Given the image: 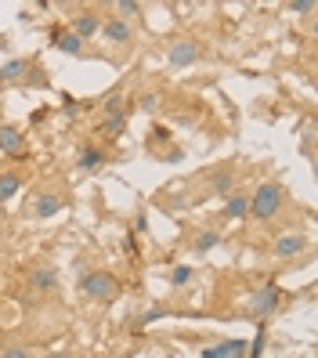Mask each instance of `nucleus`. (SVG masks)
<instances>
[{
  "instance_id": "nucleus-1",
  "label": "nucleus",
  "mask_w": 318,
  "mask_h": 358,
  "mask_svg": "<svg viewBox=\"0 0 318 358\" xmlns=\"http://www.w3.org/2000/svg\"><path fill=\"white\" fill-rule=\"evenodd\" d=\"M286 203V192L279 181H264L257 192L250 196V214L246 217H257V221H275L279 217V210Z\"/></svg>"
},
{
  "instance_id": "nucleus-2",
  "label": "nucleus",
  "mask_w": 318,
  "mask_h": 358,
  "mask_svg": "<svg viewBox=\"0 0 318 358\" xmlns=\"http://www.w3.org/2000/svg\"><path fill=\"white\" fill-rule=\"evenodd\" d=\"M80 289L87 293V297H94V301L120 297V282H116V275H109V271H87V275L80 279Z\"/></svg>"
},
{
  "instance_id": "nucleus-3",
  "label": "nucleus",
  "mask_w": 318,
  "mask_h": 358,
  "mask_svg": "<svg viewBox=\"0 0 318 358\" xmlns=\"http://www.w3.org/2000/svg\"><path fill=\"white\" fill-rule=\"evenodd\" d=\"M279 301H282V293L279 289H275V282H268L261 293H257V297H253L250 301V315H253V319H268V315H275V308H279Z\"/></svg>"
},
{
  "instance_id": "nucleus-4",
  "label": "nucleus",
  "mask_w": 318,
  "mask_h": 358,
  "mask_svg": "<svg viewBox=\"0 0 318 358\" xmlns=\"http://www.w3.org/2000/svg\"><path fill=\"white\" fill-rule=\"evenodd\" d=\"M101 33H105V40H109V44H131V40H134V26L123 22V18H116V15L101 22Z\"/></svg>"
},
{
  "instance_id": "nucleus-5",
  "label": "nucleus",
  "mask_w": 318,
  "mask_h": 358,
  "mask_svg": "<svg viewBox=\"0 0 318 358\" xmlns=\"http://www.w3.org/2000/svg\"><path fill=\"white\" fill-rule=\"evenodd\" d=\"M304 246H308V239L301 236V231H286V236L275 239V257L289 261V257H296V254H304Z\"/></svg>"
},
{
  "instance_id": "nucleus-6",
  "label": "nucleus",
  "mask_w": 318,
  "mask_h": 358,
  "mask_svg": "<svg viewBox=\"0 0 318 358\" xmlns=\"http://www.w3.org/2000/svg\"><path fill=\"white\" fill-rule=\"evenodd\" d=\"M199 62V44L196 40H178V44L171 48V66L185 69V66H196Z\"/></svg>"
},
{
  "instance_id": "nucleus-7",
  "label": "nucleus",
  "mask_w": 318,
  "mask_h": 358,
  "mask_svg": "<svg viewBox=\"0 0 318 358\" xmlns=\"http://www.w3.org/2000/svg\"><path fill=\"white\" fill-rule=\"evenodd\" d=\"M206 188H210V192H214V196H231V192H236V171H228V166H221V171H214V174H210L206 178Z\"/></svg>"
},
{
  "instance_id": "nucleus-8",
  "label": "nucleus",
  "mask_w": 318,
  "mask_h": 358,
  "mask_svg": "<svg viewBox=\"0 0 318 358\" xmlns=\"http://www.w3.org/2000/svg\"><path fill=\"white\" fill-rule=\"evenodd\" d=\"M69 33H76L80 40H83V44H87V40L94 36V33H101V18L94 15V11H83V15H76L73 18V29Z\"/></svg>"
},
{
  "instance_id": "nucleus-9",
  "label": "nucleus",
  "mask_w": 318,
  "mask_h": 358,
  "mask_svg": "<svg viewBox=\"0 0 318 358\" xmlns=\"http://www.w3.org/2000/svg\"><path fill=\"white\" fill-rule=\"evenodd\" d=\"M26 152V138L15 127H0V156H22Z\"/></svg>"
},
{
  "instance_id": "nucleus-10",
  "label": "nucleus",
  "mask_w": 318,
  "mask_h": 358,
  "mask_svg": "<svg viewBox=\"0 0 318 358\" xmlns=\"http://www.w3.org/2000/svg\"><path fill=\"white\" fill-rule=\"evenodd\" d=\"M58 210H62V199H58V196H51V192L36 196V199L29 203V214H33L36 221H48V217H55Z\"/></svg>"
},
{
  "instance_id": "nucleus-11",
  "label": "nucleus",
  "mask_w": 318,
  "mask_h": 358,
  "mask_svg": "<svg viewBox=\"0 0 318 358\" xmlns=\"http://www.w3.org/2000/svg\"><path fill=\"white\" fill-rule=\"evenodd\" d=\"M203 358H246V341H224L214 348H203Z\"/></svg>"
},
{
  "instance_id": "nucleus-12",
  "label": "nucleus",
  "mask_w": 318,
  "mask_h": 358,
  "mask_svg": "<svg viewBox=\"0 0 318 358\" xmlns=\"http://www.w3.org/2000/svg\"><path fill=\"white\" fill-rule=\"evenodd\" d=\"M246 214H250V196L231 192V196H228V203H224V217H228V221H243Z\"/></svg>"
},
{
  "instance_id": "nucleus-13",
  "label": "nucleus",
  "mask_w": 318,
  "mask_h": 358,
  "mask_svg": "<svg viewBox=\"0 0 318 358\" xmlns=\"http://www.w3.org/2000/svg\"><path fill=\"white\" fill-rule=\"evenodd\" d=\"M26 69H29V58H11V62H4V66H0V80L15 83V80H22Z\"/></svg>"
},
{
  "instance_id": "nucleus-14",
  "label": "nucleus",
  "mask_w": 318,
  "mask_h": 358,
  "mask_svg": "<svg viewBox=\"0 0 318 358\" xmlns=\"http://www.w3.org/2000/svg\"><path fill=\"white\" fill-rule=\"evenodd\" d=\"M18 188H22V178H18V174H0V203L15 199Z\"/></svg>"
},
{
  "instance_id": "nucleus-15",
  "label": "nucleus",
  "mask_w": 318,
  "mask_h": 358,
  "mask_svg": "<svg viewBox=\"0 0 318 358\" xmlns=\"http://www.w3.org/2000/svg\"><path fill=\"white\" fill-rule=\"evenodd\" d=\"M123 131H127V116H123V113H120V116H105V120H101V134H105V138H120Z\"/></svg>"
},
{
  "instance_id": "nucleus-16",
  "label": "nucleus",
  "mask_w": 318,
  "mask_h": 358,
  "mask_svg": "<svg viewBox=\"0 0 318 358\" xmlns=\"http://www.w3.org/2000/svg\"><path fill=\"white\" fill-rule=\"evenodd\" d=\"M55 282H58V275H55L51 268H40V271H33V275H29V286L33 289H55Z\"/></svg>"
},
{
  "instance_id": "nucleus-17",
  "label": "nucleus",
  "mask_w": 318,
  "mask_h": 358,
  "mask_svg": "<svg viewBox=\"0 0 318 358\" xmlns=\"http://www.w3.org/2000/svg\"><path fill=\"white\" fill-rule=\"evenodd\" d=\"M55 48H58V51H66V55H83V40H80L76 33H62Z\"/></svg>"
},
{
  "instance_id": "nucleus-18",
  "label": "nucleus",
  "mask_w": 318,
  "mask_h": 358,
  "mask_svg": "<svg viewBox=\"0 0 318 358\" xmlns=\"http://www.w3.org/2000/svg\"><path fill=\"white\" fill-rule=\"evenodd\" d=\"M101 163H105V152L101 149H83L80 152V171H98Z\"/></svg>"
},
{
  "instance_id": "nucleus-19",
  "label": "nucleus",
  "mask_w": 318,
  "mask_h": 358,
  "mask_svg": "<svg viewBox=\"0 0 318 358\" xmlns=\"http://www.w3.org/2000/svg\"><path fill=\"white\" fill-rule=\"evenodd\" d=\"M221 243V231H199V236H196V254H210V250H214Z\"/></svg>"
},
{
  "instance_id": "nucleus-20",
  "label": "nucleus",
  "mask_w": 318,
  "mask_h": 358,
  "mask_svg": "<svg viewBox=\"0 0 318 358\" xmlns=\"http://www.w3.org/2000/svg\"><path fill=\"white\" fill-rule=\"evenodd\" d=\"M141 15V8L134 4V0H120L116 4V18H123V22H131V18H138Z\"/></svg>"
},
{
  "instance_id": "nucleus-21",
  "label": "nucleus",
  "mask_w": 318,
  "mask_h": 358,
  "mask_svg": "<svg viewBox=\"0 0 318 358\" xmlns=\"http://www.w3.org/2000/svg\"><path fill=\"white\" fill-rule=\"evenodd\" d=\"M264 344H268V333H264V322H261L257 336H253V348H246V355H250V358H261V355H264Z\"/></svg>"
},
{
  "instance_id": "nucleus-22",
  "label": "nucleus",
  "mask_w": 318,
  "mask_h": 358,
  "mask_svg": "<svg viewBox=\"0 0 318 358\" xmlns=\"http://www.w3.org/2000/svg\"><path fill=\"white\" fill-rule=\"evenodd\" d=\"M120 113H123V91L105 98V116H120Z\"/></svg>"
},
{
  "instance_id": "nucleus-23",
  "label": "nucleus",
  "mask_w": 318,
  "mask_h": 358,
  "mask_svg": "<svg viewBox=\"0 0 318 358\" xmlns=\"http://www.w3.org/2000/svg\"><path fill=\"white\" fill-rule=\"evenodd\" d=\"M0 358H33V351H29V348H22V344H11V348L0 351Z\"/></svg>"
},
{
  "instance_id": "nucleus-24",
  "label": "nucleus",
  "mask_w": 318,
  "mask_h": 358,
  "mask_svg": "<svg viewBox=\"0 0 318 358\" xmlns=\"http://www.w3.org/2000/svg\"><path fill=\"white\" fill-rule=\"evenodd\" d=\"M188 279H192V268H188V264L174 268V275H171V282H174V286H188Z\"/></svg>"
},
{
  "instance_id": "nucleus-25",
  "label": "nucleus",
  "mask_w": 318,
  "mask_h": 358,
  "mask_svg": "<svg viewBox=\"0 0 318 358\" xmlns=\"http://www.w3.org/2000/svg\"><path fill=\"white\" fill-rule=\"evenodd\" d=\"M141 113H159V94H145L141 98Z\"/></svg>"
},
{
  "instance_id": "nucleus-26",
  "label": "nucleus",
  "mask_w": 318,
  "mask_h": 358,
  "mask_svg": "<svg viewBox=\"0 0 318 358\" xmlns=\"http://www.w3.org/2000/svg\"><path fill=\"white\" fill-rule=\"evenodd\" d=\"M289 11H293V15H308V11H315V4H311V0H293Z\"/></svg>"
},
{
  "instance_id": "nucleus-27",
  "label": "nucleus",
  "mask_w": 318,
  "mask_h": 358,
  "mask_svg": "<svg viewBox=\"0 0 318 358\" xmlns=\"http://www.w3.org/2000/svg\"><path fill=\"white\" fill-rule=\"evenodd\" d=\"M181 159H185L181 149H166V152H163V163H181Z\"/></svg>"
},
{
  "instance_id": "nucleus-28",
  "label": "nucleus",
  "mask_w": 318,
  "mask_h": 358,
  "mask_svg": "<svg viewBox=\"0 0 318 358\" xmlns=\"http://www.w3.org/2000/svg\"><path fill=\"white\" fill-rule=\"evenodd\" d=\"M163 141H171V131H166V127H156V134H152V145H163Z\"/></svg>"
},
{
  "instance_id": "nucleus-29",
  "label": "nucleus",
  "mask_w": 318,
  "mask_h": 358,
  "mask_svg": "<svg viewBox=\"0 0 318 358\" xmlns=\"http://www.w3.org/2000/svg\"><path fill=\"white\" fill-rule=\"evenodd\" d=\"M48 358H69L66 351H55V355H48Z\"/></svg>"
}]
</instances>
